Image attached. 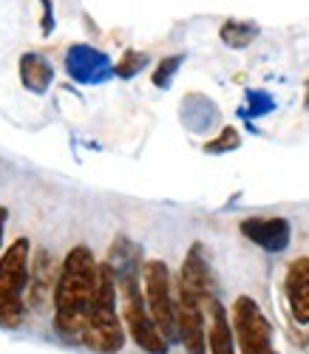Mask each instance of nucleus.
Segmentation results:
<instances>
[{"label": "nucleus", "instance_id": "nucleus-4", "mask_svg": "<svg viewBox=\"0 0 309 354\" xmlns=\"http://www.w3.org/2000/svg\"><path fill=\"white\" fill-rule=\"evenodd\" d=\"M142 270H128L119 272L116 283H119V295H122V320H125V329L131 335V340L148 351V354H168L170 343L165 340V335L159 332L157 320H153L148 301H145V286H139Z\"/></svg>", "mask_w": 309, "mask_h": 354}, {"label": "nucleus", "instance_id": "nucleus-9", "mask_svg": "<svg viewBox=\"0 0 309 354\" xmlns=\"http://www.w3.org/2000/svg\"><path fill=\"white\" fill-rule=\"evenodd\" d=\"M284 298L292 320L309 326V255H298L290 261L284 275Z\"/></svg>", "mask_w": 309, "mask_h": 354}, {"label": "nucleus", "instance_id": "nucleus-7", "mask_svg": "<svg viewBox=\"0 0 309 354\" xmlns=\"http://www.w3.org/2000/svg\"><path fill=\"white\" fill-rule=\"evenodd\" d=\"M204 304L207 298L191 286H176V329L179 340L188 354H207V323H204Z\"/></svg>", "mask_w": 309, "mask_h": 354}, {"label": "nucleus", "instance_id": "nucleus-18", "mask_svg": "<svg viewBox=\"0 0 309 354\" xmlns=\"http://www.w3.org/2000/svg\"><path fill=\"white\" fill-rule=\"evenodd\" d=\"M241 145V133L236 128H224L215 139L204 142V153H230Z\"/></svg>", "mask_w": 309, "mask_h": 354}, {"label": "nucleus", "instance_id": "nucleus-8", "mask_svg": "<svg viewBox=\"0 0 309 354\" xmlns=\"http://www.w3.org/2000/svg\"><path fill=\"white\" fill-rule=\"evenodd\" d=\"M66 71L80 85H100V82L116 77L114 74V63L100 48L88 46V43H77V46H71L66 51Z\"/></svg>", "mask_w": 309, "mask_h": 354}, {"label": "nucleus", "instance_id": "nucleus-14", "mask_svg": "<svg viewBox=\"0 0 309 354\" xmlns=\"http://www.w3.org/2000/svg\"><path fill=\"white\" fill-rule=\"evenodd\" d=\"M219 37L230 48H247L258 37V26L250 20H224L219 28Z\"/></svg>", "mask_w": 309, "mask_h": 354}, {"label": "nucleus", "instance_id": "nucleus-2", "mask_svg": "<svg viewBox=\"0 0 309 354\" xmlns=\"http://www.w3.org/2000/svg\"><path fill=\"white\" fill-rule=\"evenodd\" d=\"M116 275L111 270V263H100L97 270V286L91 295V306L85 317V329H82V343L91 351L100 354H116L125 346V329H122V317L116 312Z\"/></svg>", "mask_w": 309, "mask_h": 354}, {"label": "nucleus", "instance_id": "nucleus-19", "mask_svg": "<svg viewBox=\"0 0 309 354\" xmlns=\"http://www.w3.org/2000/svg\"><path fill=\"white\" fill-rule=\"evenodd\" d=\"M43 3V35L54 32V12H51V0H40Z\"/></svg>", "mask_w": 309, "mask_h": 354}, {"label": "nucleus", "instance_id": "nucleus-3", "mask_svg": "<svg viewBox=\"0 0 309 354\" xmlns=\"http://www.w3.org/2000/svg\"><path fill=\"white\" fill-rule=\"evenodd\" d=\"M32 278V244L12 241L0 255V329H17L26 315V289Z\"/></svg>", "mask_w": 309, "mask_h": 354}, {"label": "nucleus", "instance_id": "nucleus-12", "mask_svg": "<svg viewBox=\"0 0 309 354\" xmlns=\"http://www.w3.org/2000/svg\"><path fill=\"white\" fill-rule=\"evenodd\" d=\"M210 323H207V348L210 354H236V335H233V320L219 298L207 304Z\"/></svg>", "mask_w": 309, "mask_h": 354}, {"label": "nucleus", "instance_id": "nucleus-17", "mask_svg": "<svg viewBox=\"0 0 309 354\" xmlns=\"http://www.w3.org/2000/svg\"><path fill=\"white\" fill-rule=\"evenodd\" d=\"M275 108V100L267 94V91H247V105L241 108V116H247V120H256V116H264Z\"/></svg>", "mask_w": 309, "mask_h": 354}, {"label": "nucleus", "instance_id": "nucleus-15", "mask_svg": "<svg viewBox=\"0 0 309 354\" xmlns=\"http://www.w3.org/2000/svg\"><path fill=\"white\" fill-rule=\"evenodd\" d=\"M145 66H148V54H145V51H136V48H128L125 54L119 57V63L114 66V74H116L119 80H131V77H136Z\"/></svg>", "mask_w": 309, "mask_h": 354}, {"label": "nucleus", "instance_id": "nucleus-20", "mask_svg": "<svg viewBox=\"0 0 309 354\" xmlns=\"http://www.w3.org/2000/svg\"><path fill=\"white\" fill-rule=\"evenodd\" d=\"M6 221H9V210L0 207V244H3V232H6Z\"/></svg>", "mask_w": 309, "mask_h": 354}, {"label": "nucleus", "instance_id": "nucleus-10", "mask_svg": "<svg viewBox=\"0 0 309 354\" xmlns=\"http://www.w3.org/2000/svg\"><path fill=\"white\" fill-rule=\"evenodd\" d=\"M241 235L247 241H253L264 252H284L292 239V227L287 218H244L238 224Z\"/></svg>", "mask_w": 309, "mask_h": 354}, {"label": "nucleus", "instance_id": "nucleus-21", "mask_svg": "<svg viewBox=\"0 0 309 354\" xmlns=\"http://www.w3.org/2000/svg\"><path fill=\"white\" fill-rule=\"evenodd\" d=\"M303 108L309 111V80H306V88H303Z\"/></svg>", "mask_w": 309, "mask_h": 354}, {"label": "nucleus", "instance_id": "nucleus-1", "mask_svg": "<svg viewBox=\"0 0 309 354\" xmlns=\"http://www.w3.org/2000/svg\"><path fill=\"white\" fill-rule=\"evenodd\" d=\"M97 270L100 263L85 244H77L69 250L60 267L57 289H54V329L69 343H82V329L91 306V295L97 286Z\"/></svg>", "mask_w": 309, "mask_h": 354}, {"label": "nucleus", "instance_id": "nucleus-16", "mask_svg": "<svg viewBox=\"0 0 309 354\" xmlns=\"http://www.w3.org/2000/svg\"><path fill=\"white\" fill-rule=\"evenodd\" d=\"M184 63V54H170V57H165V60L153 68V74H150V80H153V85L157 88H168L170 82H173V77H176V71H179V66Z\"/></svg>", "mask_w": 309, "mask_h": 354}, {"label": "nucleus", "instance_id": "nucleus-6", "mask_svg": "<svg viewBox=\"0 0 309 354\" xmlns=\"http://www.w3.org/2000/svg\"><path fill=\"white\" fill-rule=\"evenodd\" d=\"M230 320H233V335H236L241 354H278L272 343L270 320L250 295H238L233 301Z\"/></svg>", "mask_w": 309, "mask_h": 354}, {"label": "nucleus", "instance_id": "nucleus-11", "mask_svg": "<svg viewBox=\"0 0 309 354\" xmlns=\"http://www.w3.org/2000/svg\"><path fill=\"white\" fill-rule=\"evenodd\" d=\"M57 278H60V270H57V263H54V255L48 250H37L35 252V261H32V278H28V289H26L28 306L43 312L46 304L54 301Z\"/></svg>", "mask_w": 309, "mask_h": 354}, {"label": "nucleus", "instance_id": "nucleus-13", "mask_svg": "<svg viewBox=\"0 0 309 354\" xmlns=\"http://www.w3.org/2000/svg\"><path fill=\"white\" fill-rule=\"evenodd\" d=\"M20 82H23L26 91L46 94L48 85L54 82V68H51V63L46 60L43 54H35V51L23 54V57H20Z\"/></svg>", "mask_w": 309, "mask_h": 354}, {"label": "nucleus", "instance_id": "nucleus-5", "mask_svg": "<svg viewBox=\"0 0 309 354\" xmlns=\"http://www.w3.org/2000/svg\"><path fill=\"white\" fill-rule=\"evenodd\" d=\"M142 286H145V301L148 309L157 320L159 332L165 335L168 343L179 340V329H176V292H173V281H170V270L168 263L159 258L145 261L142 267Z\"/></svg>", "mask_w": 309, "mask_h": 354}]
</instances>
